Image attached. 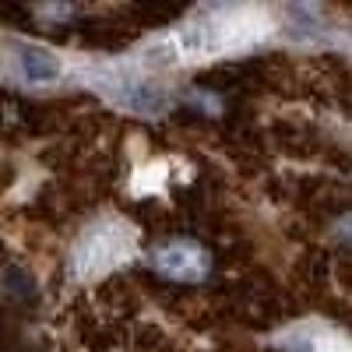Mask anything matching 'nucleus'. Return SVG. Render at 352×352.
Instances as JSON below:
<instances>
[{"label":"nucleus","mask_w":352,"mask_h":352,"mask_svg":"<svg viewBox=\"0 0 352 352\" xmlns=\"http://www.w3.org/2000/svg\"><path fill=\"white\" fill-rule=\"evenodd\" d=\"M131 250V232L124 222H99L96 229H88L78 250H74V275L92 278L109 268H116Z\"/></svg>","instance_id":"1"},{"label":"nucleus","mask_w":352,"mask_h":352,"mask_svg":"<svg viewBox=\"0 0 352 352\" xmlns=\"http://www.w3.org/2000/svg\"><path fill=\"white\" fill-rule=\"evenodd\" d=\"M152 264L162 278H173V282H197V278L208 275V254L197 243H187V240L159 247L152 254Z\"/></svg>","instance_id":"2"},{"label":"nucleus","mask_w":352,"mask_h":352,"mask_svg":"<svg viewBox=\"0 0 352 352\" xmlns=\"http://www.w3.org/2000/svg\"><path fill=\"white\" fill-rule=\"evenodd\" d=\"M116 102H124L127 109H138V113H162L169 96L152 81L131 78V81H120V88H116Z\"/></svg>","instance_id":"3"},{"label":"nucleus","mask_w":352,"mask_h":352,"mask_svg":"<svg viewBox=\"0 0 352 352\" xmlns=\"http://www.w3.org/2000/svg\"><path fill=\"white\" fill-rule=\"evenodd\" d=\"M14 67L18 74L28 81V85H46L60 74V64H56V56L39 50V46H18V56H14Z\"/></svg>","instance_id":"4"},{"label":"nucleus","mask_w":352,"mask_h":352,"mask_svg":"<svg viewBox=\"0 0 352 352\" xmlns=\"http://www.w3.org/2000/svg\"><path fill=\"white\" fill-rule=\"evenodd\" d=\"M338 236H342V240H349V243H352V215H349V219H345V222H342V226H338Z\"/></svg>","instance_id":"5"}]
</instances>
